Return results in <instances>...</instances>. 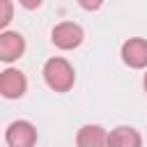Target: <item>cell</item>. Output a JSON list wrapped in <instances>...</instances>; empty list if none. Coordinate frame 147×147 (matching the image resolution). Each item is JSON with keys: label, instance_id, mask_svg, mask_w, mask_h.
Listing matches in <instances>:
<instances>
[{"label": "cell", "instance_id": "4", "mask_svg": "<svg viewBox=\"0 0 147 147\" xmlns=\"http://www.w3.org/2000/svg\"><path fill=\"white\" fill-rule=\"evenodd\" d=\"M122 62L131 69H147V39L142 37H131L122 44L119 48Z\"/></svg>", "mask_w": 147, "mask_h": 147}, {"label": "cell", "instance_id": "3", "mask_svg": "<svg viewBox=\"0 0 147 147\" xmlns=\"http://www.w3.org/2000/svg\"><path fill=\"white\" fill-rule=\"evenodd\" d=\"M5 142L9 147H32L37 142V129L28 119H14L5 131Z\"/></svg>", "mask_w": 147, "mask_h": 147}, {"label": "cell", "instance_id": "2", "mask_svg": "<svg viewBox=\"0 0 147 147\" xmlns=\"http://www.w3.org/2000/svg\"><path fill=\"white\" fill-rule=\"evenodd\" d=\"M83 39H85V30H83V25H78L74 21H62V23H57L51 30V41L60 51H74V48H78L83 44Z\"/></svg>", "mask_w": 147, "mask_h": 147}, {"label": "cell", "instance_id": "5", "mask_svg": "<svg viewBox=\"0 0 147 147\" xmlns=\"http://www.w3.org/2000/svg\"><path fill=\"white\" fill-rule=\"evenodd\" d=\"M28 92V78L21 69L7 67L0 74V94L5 99H21Z\"/></svg>", "mask_w": 147, "mask_h": 147}, {"label": "cell", "instance_id": "6", "mask_svg": "<svg viewBox=\"0 0 147 147\" xmlns=\"http://www.w3.org/2000/svg\"><path fill=\"white\" fill-rule=\"evenodd\" d=\"M25 53V37L14 30H2L0 32V60L11 64Z\"/></svg>", "mask_w": 147, "mask_h": 147}, {"label": "cell", "instance_id": "1", "mask_svg": "<svg viewBox=\"0 0 147 147\" xmlns=\"http://www.w3.org/2000/svg\"><path fill=\"white\" fill-rule=\"evenodd\" d=\"M41 76H44V83H46L53 92H60V94L69 92V90L74 87V83H76V71H74V67H71V62H69L67 57H60V55L48 57V60L44 62Z\"/></svg>", "mask_w": 147, "mask_h": 147}, {"label": "cell", "instance_id": "8", "mask_svg": "<svg viewBox=\"0 0 147 147\" xmlns=\"http://www.w3.org/2000/svg\"><path fill=\"white\" fill-rule=\"evenodd\" d=\"M108 145H117V147H140L142 145V136L133 129V126H117L108 133Z\"/></svg>", "mask_w": 147, "mask_h": 147}, {"label": "cell", "instance_id": "12", "mask_svg": "<svg viewBox=\"0 0 147 147\" xmlns=\"http://www.w3.org/2000/svg\"><path fill=\"white\" fill-rule=\"evenodd\" d=\"M142 87H145V92H147V71H145V76H142Z\"/></svg>", "mask_w": 147, "mask_h": 147}, {"label": "cell", "instance_id": "9", "mask_svg": "<svg viewBox=\"0 0 147 147\" xmlns=\"http://www.w3.org/2000/svg\"><path fill=\"white\" fill-rule=\"evenodd\" d=\"M0 5H2L0 28H2V30H7V25H9V23H11V18H14V7H11V0H0Z\"/></svg>", "mask_w": 147, "mask_h": 147}, {"label": "cell", "instance_id": "7", "mask_svg": "<svg viewBox=\"0 0 147 147\" xmlns=\"http://www.w3.org/2000/svg\"><path fill=\"white\" fill-rule=\"evenodd\" d=\"M76 145L78 147H103L108 145V131L99 124H85L76 133Z\"/></svg>", "mask_w": 147, "mask_h": 147}, {"label": "cell", "instance_id": "11", "mask_svg": "<svg viewBox=\"0 0 147 147\" xmlns=\"http://www.w3.org/2000/svg\"><path fill=\"white\" fill-rule=\"evenodd\" d=\"M41 2H44V0H18V5H21L23 9H28V11L39 9V7H41Z\"/></svg>", "mask_w": 147, "mask_h": 147}, {"label": "cell", "instance_id": "10", "mask_svg": "<svg viewBox=\"0 0 147 147\" xmlns=\"http://www.w3.org/2000/svg\"><path fill=\"white\" fill-rule=\"evenodd\" d=\"M78 5H80L85 11H96V9H101L103 0H78Z\"/></svg>", "mask_w": 147, "mask_h": 147}]
</instances>
